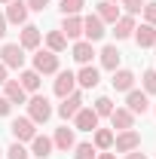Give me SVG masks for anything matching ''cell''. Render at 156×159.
<instances>
[{"instance_id":"cell-10","label":"cell","mask_w":156,"mask_h":159,"mask_svg":"<svg viewBox=\"0 0 156 159\" xmlns=\"http://www.w3.org/2000/svg\"><path fill=\"white\" fill-rule=\"evenodd\" d=\"M28 12H31V9H28V3H25V0H9L3 16H6L9 25H28Z\"/></svg>"},{"instance_id":"cell-28","label":"cell","mask_w":156,"mask_h":159,"mask_svg":"<svg viewBox=\"0 0 156 159\" xmlns=\"http://www.w3.org/2000/svg\"><path fill=\"white\" fill-rule=\"evenodd\" d=\"M83 6H86V0H61V3H58L61 16H80Z\"/></svg>"},{"instance_id":"cell-12","label":"cell","mask_w":156,"mask_h":159,"mask_svg":"<svg viewBox=\"0 0 156 159\" xmlns=\"http://www.w3.org/2000/svg\"><path fill=\"white\" fill-rule=\"evenodd\" d=\"M98 119H101V116H98L92 107H83L77 116H74V125H77L74 132H95V129H98Z\"/></svg>"},{"instance_id":"cell-39","label":"cell","mask_w":156,"mask_h":159,"mask_svg":"<svg viewBox=\"0 0 156 159\" xmlns=\"http://www.w3.org/2000/svg\"><path fill=\"white\" fill-rule=\"evenodd\" d=\"M126 159H147V156H144L141 150H132V153H126Z\"/></svg>"},{"instance_id":"cell-34","label":"cell","mask_w":156,"mask_h":159,"mask_svg":"<svg viewBox=\"0 0 156 159\" xmlns=\"http://www.w3.org/2000/svg\"><path fill=\"white\" fill-rule=\"evenodd\" d=\"M141 12H144V21L156 28V3H144V9H141Z\"/></svg>"},{"instance_id":"cell-26","label":"cell","mask_w":156,"mask_h":159,"mask_svg":"<svg viewBox=\"0 0 156 159\" xmlns=\"http://www.w3.org/2000/svg\"><path fill=\"white\" fill-rule=\"evenodd\" d=\"M40 74L37 70H34V67H31V70H21V77H19V83H21V89H25V92H34V95H37V89H40Z\"/></svg>"},{"instance_id":"cell-43","label":"cell","mask_w":156,"mask_h":159,"mask_svg":"<svg viewBox=\"0 0 156 159\" xmlns=\"http://www.w3.org/2000/svg\"><path fill=\"white\" fill-rule=\"evenodd\" d=\"M153 113H156V104H153Z\"/></svg>"},{"instance_id":"cell-40","label":"cell","mask_w":156,"mask_h":159,"mask_svg":"<svg viewBox=\"0 0 156 159\" xmlns=\"http://www.w3.org/2000/svg\"><path fill=\"white\" fill-rule=\"evenodd\" d=\"M3 83H6V64L0 61V86H3Z\"/></svg>"},{"instance_id":"cell-16","label":"cell","mask_w":156,"mask_h":159,"mask_svg":"<svg viewBox=\"0 0 156 159\" xmlns=\"http://www.w3.org/2000/svg\"><path fill=\"white\" fill-rule=\"evenodd\" d=\"M58 31L67 40H80V37H83V16H64Z\"/></svg>"},{"instance_id":"cell-41","label":"cell","mask_w":156,"mask_h":159,"mask_svg":"<svg viewBox=\"0 0 156 159\" xmlns=\"http://www.w3.org/2000/svg\"><path fill=\"white\" fill-rule=\"evenodd\" d=\"M0 159H3V147H0Z\"/></svg>"},{"instance_id":"cell-5","label":"cell","mask_w":156,"mask_h":159,"mask_svg":"<svg viewBox=\"0 0 156 159\" xmlns=\"http://www.w3.org/2000/svg\"><path fill=\"white\" fill-rule=\"evenodd\" d=\"M126 110H132L135 116L138 113L144 116V113L150 110V95H147L144 89H129V92H126Z\"/></svg>"},{"instance_id":"cell-31","label":"cell","mask_w":156,"mask_h":159,"mask_svg":"<svg viewBox=\"0 0 156 159\" xmlns=\"http://www.w3.org/2000/svg\"><path fill=\"white\" fill-rule=\"evenodd\" d=\"M92 110H95L98 116H110L113 113V101L107 98V95H101V98H95V107Z\"/></svg>"},{"instance_id":"cell-30","label":"cell","mask_w":156,"mask_h":159,"mask_svg":"<svg viewBox=\"0 0 156 159\" xmlns=\"http://www.w3.org/2000/svg\"><path fill=\"white\" fill-rule=\"evenodd\" d=\"M3 156H6V159H31V150H28L25 144H19V141H16L9 150H3Z\"/></svg>"},{"instance_id":"cell-4","label":"cell","mask_w":156,"mask_h":159,"mask_svg":"<svg viewBox=\"0 0 156 159\" xmlns=\"http://www.w3.org/2000/svg\"><path fill=\"white\" fill-rule=\"evenodd\" d=\"M132 150H141V135L135 129H126L113 135V153H132Z\"/></svg>"},{"instance_id":"cell-29","label":"cell","mask_w":156,"mask_h":159,"mask_svg":"<svg viewBox=\"0 0 156 159\" xmlns=\"http://www.w3.org/2000/svg\"><path fill=\"white\" fill-rule=\"evenodd\" d=\"M141 89H144L147 95H156V67H147V70H144V77H141Z\"/></svg>"},{"instance_id":"cell-38","label":"cell","mask_w":156,"mask_h":159,"mask_svg":"<svg viewBox=\"0 0 156 159\" xmlns=\"http://www.w3.org/2000/svg\"><path fill=\"white\" fill-rule=\"evenodd\" d=\"M6 25H9V21H6V16H3V12H0V40L6 37Z\"/></svg>"},{"instance_id":"cell-20","label":"cell","mask_w":156,"mask_h":159,"mask_svg":"<svg viewBox=\"0 0 156 159\" xmlns=\"http://www.w3.org/2000/svg\"><path fill=\"white\" fill-rule=\"evenodd\" d=\"M98 83H101V74H98V67H92V64H83L77 74V86L80 89H95Z\"/></svg>"},{"instance_id":"cell-21","label":"cell","mask_w":156,"mask_h":159,"mask_svg":"<svg viewBox=\"0 0 156 159\" xmlns=\"http://www.w3.org/2000/svg\"><path fill=\"white\" fill-rule=\"evenodd\" d=\"M110 83H113V89H117V92H129V89H135V74H132L129 67H117Z\"/></svg>"},{"instance_id":"cell-44","label":"cell","mask_w":156,"mask_h":159,"mask_svg":"<svg viewBox=\"0 0 156 159\" xmlns=\"http://www.w3.org/2000/svg\"><path fill=\"white\" fill-rule=\"evenodd\" d=\"M113 3H117V0H113Z\"/></svg>"},{"instance_id":"cell-27","label":"cell","mask_w":156,"mask_h":159,"mask_svg":"<svg viewBox=\"0 0 156 159\" xmlns=\"http://www.w3.org/2000/svg\"><path fill=\"white\" fill-rule=\"evenodd\" d=\"M46 49H52L55 55L64 52V49H67V37H64L61 31H49V34H46Z\"/></svg>"},{"instance_id":"cell-36","label":"cell","mask_w":156,"mask_h":159,"mask_svg":"<svg viewBox=\"0 0 156 159\" xmlns=\"http://www.w3.org/2000/svg\"><path fill=\"white\" fill-rule=\"evenodd\" d=\"M9 110H12L9 98H3V95H0V116H9Z\"/></svg>"},{"instance_id":"cell-42","label":"cell","mask_w":156,"mask_h":159,"mask_svg":"<svg viewBox=\"0 0 156 159\" xmlns=\"http://www.w3.org/2000/svg\"><path fill=\"white\" fill-rule=\"evenodd\" d=\"M0 3H9V0H0Z\"/></svg>"},{"instance_id":"cell-13","label":"cell","mask_w":156,"mask_h":159,"mask_svg":"<svg viewBox=\"0 0 156 159\" xmlns=\"http://www.w3.org/2000/svg\"><path fill=\"white\" fill-rule=\"evenodd\" d=\"M135 43L141 46V49H150V46H156V28L153 25H147V21H141V25H135Z\"/></svg>"},{"instance_id":"cell-6","label":"cell","mask_w":156,"mask_h":159,"mask_svg":"<svg viewBox=\"0 0 156 159\" xmlns=\"http://www.w3.org/2000/svg\"><path fill=\"white\" fill-rule=\"evenodd\" d=\"M104 21L98 19L95 12H89V16H83V37L89 40V43H98V40H104Z\"/></svg>"},{"instance_id":"cell-15","label":"cell","mask_w":156,"mask_h":159,"mask_svg":"<svg viewBox=\"0 0 156 159\" xmlns=\"http://www.w3.org/2000/svg\"><path fill=\"white\" fill-rule=\"evenodd\" d=\"M52 150H55L52 138H46V135H34V138H31V156L49 159V156H52Z\"/></svg>"},{"instance_id":"cell-33","label":"cell","mask_w":156,"mask_h":159,"mask_svg":"<svg viewBox=\"0 0 156 159\" xmlns=\"http://www.w3.org/2000/svg\"><path fill=\"white\" fill-rule=\"evenodd\" d=\"M119 3L126 6V16H138L144 9V0H119Z\"/></svg>"},{"instance_id":"cell-1","label":"cell","mask_w":156,"mask_h":159,"mask_svg":"<svg viewBox=\"0 0 156 159\" xmlns=\"http://www.w3.org/2000/svg\"><path fill=\"white\" fill-rule=\"evenodd\" d=\"M28 119L34 125H43V122L52 119V104H49L46 95H31L28 98Z\"/></svg>"},{"instance_id":"cell-19","label":"cell","mask_w":156,"mask_h":159,"mask_svg":"<svg viewBox=\"0 0 156 159\" xmlns=\"http://www.w3.org/2000/svg\"><path fill=\"white\" fill-rule=\"evenodd\" d=\"M52 144H55V150H61V153L74 150V144H77V138H74V129H67V125L55 129V135H52Z\"/></svg>"},{"instance_id":"cell-11","label":"cell","mask_w":156,"mask_h":159,"mask_svg":"<svg viewBox=\"0 0 156 159\" xmlns=\"http://www.w3.org/2000/svg\"><path fill=\"white\" fill-rule=\"evenodd\" d=\"M83 110V95L80 92H74V95H67V98H61V104H58V116L67 122V119H74Z\"/></svg>"},{"instance_id":"cell-24","label":"cell","mask_w":156,"mask_h":159,"mask_svg":"<svg viewBox=\"0 0 156 159\" xmlns=\"http://www.w3.org/2000/svg\"><path fill=\"white\" fill-rule=\"evenodd\" d=\"M98 55H101V67H104V70H117V67H119V58H122V52H119L117 46H104Z\"/></svg>"},{"instance_id":"cell-18","label":"cell","mask_w":156,"mask_h":159,"mask_svg":"<svg viewBox=\"0 0 156 159\" xmlns=\"http://www.w3.org/2000/svg\"><path fill=\"white\" fill-rule=\"evenodd\" d=\"M71 55L77 64H92V55H95V46L89 43V40H74V49H71Z\"/></svg>"},{"instance_id":"cell-8","label":"cell","mask_w":156,"mask_h":159,"mask_svg":"<svg viewBox=\"0 0 156 159\" xmlns=\"http://www.w3.org/2000/svg\"><path fill=\"white\" fill-rule=\"evenodd\" d=\"M9 132H12V138L19 141V144H31V138L37 135V129H34V122L28 116H19L12 119V125H9Z\"/></svg>"},{"instance_id":"cell-3","label":"cell","mask_w":156,"mask_h":159,"mask_svg":"<svg viewBox=\"0 0 156 159\" xmlns=\"http://www.w3.org/2000/svg\"><path fill=\"white\" fill-rule=\"evenodd\" d=\"M0 61L6 64V70L12 67V70H21V64H25V49H21L19 43H3L0 46Z\"/></svg>"},{"instance_id":"cell-7","label":"cell","mask_w":156,"mask_h":159,"mask_svg":"<svg viewBox=\"0 0 156 159\" xmlns=\"http://www.w3.org/2000/svg\"><path fill=\"white\" fill-rule=\"evenodd\" d=\"M52 92H55L58 98H67V95H74V92H77V74H74V70H58Z\"/></svg>"},{"instance_id":"cell-9","label":"cell","mask_w":156,"mask_h":159,"mask_svg":"<svg viewBox=\"0 0 156 159\" xmlns=\"http://www.w3.org/2000/svg\"><path fill=\"white\" fill-rule=\"evenodd\" d=\"M40 43H43V34H40L37 25H21V37H19V46L25 52H37Z\"/></svg>"},{"instance_id":"cell-22","label":"cell","mask_w":156,"mask_h":159,"mask_svg":"<svg viewBox=\"0 0 156 159\" xmlns=\"http://www.w3.org/2000/svg\"><path fill=\"white\" fill-rule=\"evenodd\" d=\"M95 16L104 21V25H113V21L119 19V6L113 3V0H101V3L95 6Z\"/></svg>"},{"instance_id":"cell-2","label":"cell","mask_w":156,"mask_h":159,"mask_svg":"<svg viewBox=\"0 0 156 159\" xmlns=\"http://www.w3.org/2000/svg\"><path fill=\"white\" fill-rule=\"evenodd\" d=\"M34 70H37L40 77L58 74V55H55L52 49H37V52H34Z\"/></svg>"},{"instance_id":"cell-35","label":"cell","mask_w":156,"mask_h":159,"mask_svg":"<svg viewBox=\"0 0 156 159\" xmlns=\"http://www.w3.org/2000/svg\"><path fill=\"white\" fill-rule=\"evenodd\" d=\"M28 3V9H34V12H43L46 6H49V0H25Z\"/></svg>"},{"instance_id":"cell-32","label":"cell","mask_w":156,"mask_h":159,"mask_svg":"<svg viewBox=\"0 0 156 159\" xmlns=\"http://www.w3.org/2000/svg\"><path fill=\"white\" fill-rule=\"evenodd\" d=\"M98 150L92 144H74V159H95Z\"/></svg>"},{"instance_id":"cell-23","label":"cell","mask_w":156,"mask_h":159,"mask_svg":"<svg viewBox=\"0 0 156 159\" xmlns=\"http://www.w3.org/2000/svg\"><path fill=\"white\" fill-rule=\"evenodd\" d=\"M113 34H117V40H129L135 34V16H119L113 21Z\"/></svg>"},{"instance_id":"cell-14","label":"cell","mask_w":156,"mask_h":159,"mask_svg":"<svg viewBox=\"0 0 156 159\" xmlns=\"http://www.w3.org/2000/svg\"><path fill=\"white\" fill-rule=\"evenodd\" d=\"M110 125H113L117 132L135 129V113H132V110H126V107H113V113H110Z\"/></svg>"},{"instance_id":"cell-37","label":"cell","mask_w":156,"mask_h":159,"mask_svg":"<svg viewBox=\"0 0 156 159\" xmlns=\"http://www.w3.org/2000/svg\"><path fill=\"white\" fill-rule=\"evenodd\" d=\"M95 159H117V153H113V150H98Z\"/></svg>"},{"instance_id":"cell-25","label":"cell","mask_w":156,"mask_h":159,"mask_svg":"<svg viewBox=\"0 0 156 159\" xmlns=\"http://www.w3.org/2000/svg\"><path fill=\"white\" fill-rule=\"evenodd\" d=\"M92 147H95V150H113V132H110V129H95Z\"/></svg>"},{"instance_id":"cell-17","label":"cell","mask_w":156,"mask_h":159,"mask_svg":"<svg viewBox=\"0 0 156 159\" xmlns=\"http://www.w3.org/2000/svg\"><path fill=\"white\" fill-rule=\"evenodd\" d=\"M3 98H9V104H28V92L21 89L19 80H6L3 83Z\"/></svg>"}]
</instances>
